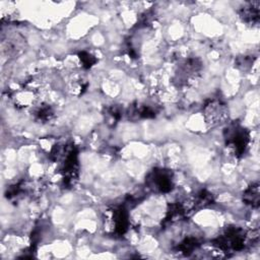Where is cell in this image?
<instances>
[{"instance_id":"obj_13","label":"cell","mask_w":260,"mask_h":260,"mask_svg":"<svg viewBox=\"0 0 260 260\" xmlns=\"http://www.w3.org/2000/svg\"><path fill=\"white\" fill-rule=\"evenodd\" d=\"M251 56H243L238 60V66H240L242 69H247L253 64V59L250 58Z\"/></svg>"},{"instance_id":"obj_9","label":"cell","mask_w":260,"mask_h":260,"mask_svg":"<svg viewBox=\"0 0 260 260\" xmlns=\"http://www.w3.org/2000/svg\"><path fill=\"white\" fill-rule=\"evenodd\" d=\"M34 119L41 123L49 122L54 117V109L47 103L36 104L31 110Z\"/></svg>"},{"instance_id":"obj_3","label":"cell","mask_w":260,"mask_h":260,"mask_svg":"<svg viewBox=\"0 0 260 260\" xmlns=\"http://www.w3.org/2000/svg\"><path fill=\"white\" fill-rule=\"evenodd\" d=\"M203 68L202 61L196 57H189L182 60L177 66L175 80L180 86H189L195 83Z\"/></svg>"},{"instance_id":"obj_10","label":"cell","mask_w":260,"mask_h":260,"mask_svg":"<svg viewBox=\"0 0 260 260\" xmlns=\"http://www.w3.org/2000/svg\"><path fill=\"white\" fill-rule=\"evenodd\" d=\"M243 201L254 208H257L259 206L260 201V190H259V184L254 183L250 185L243 193Z\"/></svg>"},{"instance_id":"obj_6","label":"cell","mask_w":260,"mask_h":260,"mask_svg":"<svg viewBox=\"0 0 260 260\" xmlns=\"http://www.w3.org/2000/svg\"><path fill=\"white\" fill-rule=\"evenodd\" d=\"M108 225L110 231L117 236H122L127 232L129 228V215L124 205L114 207L109 211Z\"/></svg>"},{"instance_id":"obj_2","label":"cell","mask_w":260,"mask_h":260,"mask_svg":"<svg viewBox=\"0 0 260 260\" xmlns=\"http://www.w3.org/2000/svg\"><path fill=\"white\" fill-rule=\"evenodd\" d=\"M225 146L236 156H243L250 144V132L239 123L230 124L223 132Z\"/></svg>"},{"instance_id":"obj_4","label":"cell","mask_w":260,"mask_h":260,"mask_svg":"<svg viewBox=\"0 0 260 260\" xmlns=\"http://www.w3.org/2000/svg\"><path fill=\"white\" fill-rule=\"evenodd\" d=\"M203 119L208 127H216L224 123L229 117V109L219 98L207 100L202 107Z\"/></svg>"},{"instance_id":"obj_8","label":"cell","mask_w":260,"mask_h":260,"mask_svg":"<svg viewBox=\"0 0 260 260\" xmlns=\"http://www.w3.org/2000/svg\"><path fill=\"white\" fill-rule=\"evenodd\" d=\"M24 45V38L19 34H15L8 37L6 41H3V50L6 52L7 56H15L22 52Z\"/></svg>"},{"instance_id":"obj_12","label":"cell","mask_w":260,"mask_h":260,"mask_svg":"<svg viewBox=\"0 0 260 260\" xmlns=\"http://www.w3.org/2000/svg\"><path fill=\"white\" fill-rule=\"evenodd\" d=\"M78 57H79V60H80V63H81V66L84 68V69H89L90 67H92L95 62H96V59L94 58V56H92L90 53L86 52V51H81L78 53Z\"/></svg>"},{"instance_id":"obj_1","label":"cell","mask_w":260,"mask_h":260,"mask_svg":"<svg viewBox=\"0 0 260 260\" xmlns=\"http://www.w3.org/2000/svg\"><path fill=\"white\" fill-rule=\"evenodd\" d=\"M247 232L239 226H226L215 239L212 245L223 253H232L242 251L248 242Z\"/></svg>"},{"instance_id":"obj_7","label":"cell","mask_w":260,"mask_h":260,"mask_svg":"<svg viewBox=\"0 0 260 260\" xmlns=\"http://www.w3.org/2000/svg\"><path fill=\"white\" fill-rule=\"evenodd\" d=\"M239 15L243 22L249 25L257 24L260 18V2L253 1L246 3L242 8H240Z\"/></svg>"},{"instance_id":"obj_11","label":"cell","mask_w":260,"mask_h":260,"mask_svg":"<svg viewBox=\"0 0 260 260\" xmlns=\"http://www.w3.org/2000/svg\"><path fill=\"white\" fill-rule=\"evenodd\" d=\"M200 246V241L198 238L196 237H186L185 239H183L177 246H176V251H178L179 253H182L184 255H189L190 253H192L194 250H196L198 247Z\"/></svg>"},{"instance_id":"obj_5","label":"cell","mask_w":260,"mask_h":260,"mask_svg":"<svg viewBox=\"0 0 260 260\" xmlns=\"http://www.w3.org/2000/svg\"><path fill=\"white\" fill-rule=\"evenodd\" d=\"M145 183L149 189L156 193H168L172 191L175 185L174 174L170 170L155 168L147 174Z\"/></svg>"}]
</instances>
